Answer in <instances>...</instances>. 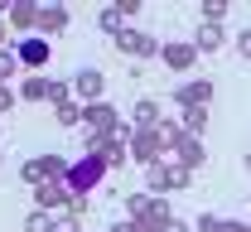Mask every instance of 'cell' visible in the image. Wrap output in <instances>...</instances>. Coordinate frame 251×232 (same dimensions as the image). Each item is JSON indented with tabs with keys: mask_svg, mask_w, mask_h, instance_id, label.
I'll use <instances>...</instances> for the list:
<instances>
[{
	"mask_svg": "<svg viewBox=\"0 0 251 232\" xmlns=\"http://www.w3.org/2000/svg\"><path fill=\"white\" fill-rule=\"evenodd\" d=\"M82 126L97 131V135H111L121 126V111H116L111 102H92V106H82Z\"/></svg>",
	"mask_w": 251,
	"mask_h": 232,
	"instance_id": "obj_7",
	"label": "cell"
},
{
	"mask_svg": "<svg viewBox=\"0 0 251 232\" xmlns=\"http://www.w3.org/2000/svg\"><path fill=\"white\" fill-rule=\"evenodd\" d=\"M68 20H73L68 5H39V25H34V34H44V39H49V34H63Z\"/></svg>",
	"mask_w": 251,
	"mask_h": 232,
	"instance_id": "obj_12",
	"label": "cell"
},
{
	"mask_svg": "<svg viewBox=\"0 0 251 232\" xmlns=\"http://www.w3.org/2000/svg\"><path fill=\"white\" fill-rule=\"evenodd\" d=\"M49 53H53V44H49L44 34H29V39H20V44H15V58H20L25 73H39V68L49 63Z\"/></svg>",
	"mask_w": 251,
	"mask_h": 232,
	"instance_id": "obj_6",
	"label": "cell"
},
{
	"mask_svg": "<svg viewBox=\"0 0 251 232\" xmlns=\"http://www.w3.org/2000/svg\"><path fill=\"white\" fill-rule=\"evenodd\" d=\"M20 73V58H15V49H0V82H10Z\"/></svg>",
	"mask_w": 251,
	"mask_h": 232,
	"instance_id": "obj_26",
	"label": "cell"
},
{
	"mask_svg": "<svg viewBox=\"0 0 251 232\" xmlns=\"http://www.w3.org/2000/svg\"><path fill=\"white\" fill-rule=\"evenodd\" d=\"M227 20V0H203V25H222Z\"/></svg>",
	"mask_w": 251,
	"mask_h": 232,
	"instance_id": "obj_25",
	"label": "cell"
},
{
	"mask_svg": "<svg viewBox=\"0 0 251 232\" xmlns=\"http://www.w3.org/2000/svg\"><path fill=\"white\" fill-rule=\"evenodd\" d=\"M5 25H10L15 34H25V39H29L34 25H39V5H34V0H15V10L5 15Z\"/></svg>",
	"mask_w": 251,
	"mask_h": 232,
	"instance_id": "obj_11",
	"label": "cell"
},
{
	"mask_svg": "<svg viewBox=\"0 0 251 232\" xmlns=\"http://www.w3.org/2000/svg\"><path fill=\"white\" fill-rule=\"evenodd\" d=\"M169 223H174V208H169V199H150V208H145V218H140V228L145 232H164L169 228Z\"/></svg>",
	"mask_w": 251,
	"mask_h": 232,
	"instance_id": "obj_14",
	"label": "cell"
},
{
	"mask_svg": "<svg viewBox=\"0 0 251 232\" xmlns=\"http://www.w3.org/2000/svg\"><path fill=\"white\" fill-rule=\"evenodd\" d=\"M150 199H155V194H145V189H140V194H126V218H130V223H140V218H145V208H150Z\"/></svg>",
	"mask_w": 251,
	"mask_h": 232,
	"instance_id": "obj_23",
	"label": "cell"
},
{
	"mask_svg": "<svg viewBox=\"0 0 251 232\" xmlns=\"http://www.w3.org/2000/svg\"><path fill=\"white\" fill-rule=\"evenodd\" d=\"M188 179H193V174H188V169H179V165H169V160H159V165L145 169V189H150V194H159V199H164L169 189H188Z\"/></svg>",
	"mask_w": 251,
	"mask_h": 232,
	"instance_id": "obj_3",
	"label": "cell"
},
{
	"mask_svg": "<svg viewBox=\"0 0 251 232\" xmlns=\"http://www.w3.org/2000/svg\"><path fill=\"white\" fill-rule=\"evenodd\" d=\"M68 199H73V194H68V184H58V179H49V184H34V208H44V213L63 208Z\"/></svg>",
	"mask_w": 251,
	"mask_h": 232,
	"instance_id": "obj_13",
	"label": "cell"
},
{
	"mask_svg": "<svg viewBox=\"0 0 251 232\" xmlns=\"http://www.w3.org/2000/svg\"><path fill=\"white\" fill-rule=\"evenodd\" d=\"M222 232H251V223H242V218H222Z\"/></svg>",
	"mask_w": 251,
	"mask_h": 232,
	"instance_id": "obj_30",
	"label": "cell"
},
{
	"mask_svg": "<svg viewBox=\"0 0 251 232\" xmlns=\"http://www.w3.org/2000/svg\"><path fill=\"white\" fill-rule=\"evenodd\" d=\"M49 82H53V77H44V73H29V77L15 87V97H20V102H49Z\"/></svg>",
	"mask_w": 251,
	"mask_h": 232,
	"instance_id": "obj_18",
	"label": "cell"
},
{
	"mask_svg": "<svg viewBox=\"0 0 251 232\" xmlns=\"http://www.w3.org/2000/svg\"><path fill=\"white\" fill-rule=\"evenodd\" d=\"M193 228H198V232H222V218H218V213H203Z\"/></svg>",
	"mask_w": 251,
	"mask_h": 232,
	"instance_id": "obj_27",
	"label": "cell"
},
{
	"mask_svg": "<svg viewBox=\"0 0 251 232\" xmlns=\"http://www.w3.org/2000/svg\"><path fill=\"white\" fill-rule=\"evenodd\" d=\"M159 58H164V68H169V73H193V63H198V49L179 39V44H164V49H159Z\"/></svg>",
	"mask_w": 251,
	"mask_h": 232,
	"instance_id": "obj_10",
	"label": "cell"
},
{
	"mask_svg": "<svg viewBox=\"0 0 251 232\" xmlns=\"http://www.w3.org/2000/svg\"><path fill=\"white\" fill-rule=\"evenodd\" d=\"M116 49H121V53H130V58H159V49H164V44H159L155 34L130 29V25H126V29L116 34Z\"/></svg>",
	"mask_w": 251,
	"mask_h": 232,
	"instance_id": "obj_5",
	"label": "cell"
},
{
	"mask_svg": "<svg viewBox=\"0 0 251 232\" xmlns=\"http://www.w3.org/2000/svg\"><path fill=\"white\" fill-rule=\"evenodd\" d=\"M101 179H106V165L97 160V155H82V160H73V169H68V194H77V199H87V194H97L101 189Z\"/></svg>",
	"mask_w": 251,
	"mask_h": 232,
	"instance_id": "obj_1",
	"label": "cell"
},
{
	"mask_svg": "<svg viewBox=\"0 0 251 232\" xmlns=\"http://www.w3.org/2000/svg\"><path fill=\"white\" fill-rule=\"evenodd\" d=\"M53 111H58V126H82V102H63Z\"/></svg>",
	"mask_w": 251,
	"mask_h": 232,
	"instance_id": "obj_24",
	"label": "cell"
},
{
	"mask_svg": "<svg viewBox=\"0 0 251 232\" xmlns=\"http://www.w3.org/2000/svg\"><path fill=\"white\" fill-rule=\"evenodd\" d=\"M73 102H82V106L106 102V77H101V68H77V73H73Z\"/></svg>",
	"mask_w": 251,
	"mask_h": 232,
	"instance_id": "obj_4",
	"label": "cell"
},
{
	"mask_svg": "<svg viewBox=\"0 0 251 232\" xmlns=\"http://www.w3.org/2000/svg\"><path fill=\"white\" fill-rule=\"evenodd\" d=\"M232 44H237V53H242V58H251V29H242Z\"/></svg>",
	"mask_w": 251,
	"mask_h": 232,
	"instance_id": "obj_28",
	"label": "cell"
},
{
	"mask_svg": "<svg viewBox=\"0 0 251 232\" xmlns=\"http://www.w3.org/2000/svg\"><path fill=\"white\" fill-rule=\"evenodd\" d=\"M68 169H73V160H63V155H53V150H49V155H39V160H25V165H20V179H25V184H49V179H68Z\"/></svg>",
	"mask_w": 251,
	"mask_h": 232,
	"instance_id": "obj_2",
	"label": "cell"
},
{
	"mask_svg": "<svg viewBox=\"0 0 251 232\" xmlns=\"http://www.w3.org/2000/svg\"><path fill=\"white\" fill-rule=\"evenodd\" d=\"M5 39H10V25H5V15H0V49H5Z\"/></svg>",
	"mask_w": 251,
	"mask_h": 232,
	"instance_id": "obj_33",
	"label": "cell"
},
{
	"mask_svg": "<svg viewBox=\"0 0 251 232\" xmlns=\"http://www.w3.org/2000/svg\"><path fill=\"white\" fill-rule=\"evenodd\" d=\"M15 102H20V97H15V92H10V87H5V82H0V116H5V111H10V106H15Z\"/></svg>",
	"mask_w": 251,
	"mask_h": 232,
	"instance_id": "obj_29",
	"label": "cell"
},
{
	"mask_svg": "<svg viewBox=\"0 0 251 232\" xmlns=\"http://www.w3.org/2000/svg\"><path fill=\"white\" fill-rule=\"evenodd\" d=\"M164 232H193V228H188V223H179V218H174V223H169V228H164Z\"/></svg>",
	"mask_w": 251,
	"mask_h": 232,
	"instance_id": "obj_32",
	"label": "cell"
},
{
	"mask_svg": "<svg viewBox=\"0 0 251 232\" xmlns=\"http://www.w3.org/2000/svg\"><path fill=\"white\" fill-rule=\"evenodd\" d=\"M188 44H193L198 53H218L222 44H227V34H222V25H198V29H193V39H188Z\"/></svg>",
	"mask_w": 251,
	"mask_h": 232,
	"instance_id": "obj_15",
	"label": "cell"
},
{
	"mask_svg": "<svg viewBox=\"0 0 251 232\" xmlns=\"http://www.w3.org/2000/svg\"><path fill=\"white\" fill-rule=\"evenodd\" d=\"M247 223H251V218H247Z\"/></svg>",
	"mask_w": 251,
	"mask_h": 232,
	"instance_id": "obj_34",
	"label": "cell"
},
{
	"mask_svg": "<svg viewBox=\"0 0 251 232\" xmlns=\"http://www.w3.org/2000/svg\"><path fill=\"white\" fill-rule=\"evenodd\" d=\"M97 29L116 39V34L126 29V10H121V5H101V10H97Z\"/></svg>",
	"mask_w": 251,
	"mask_h": 232,
	"instance_id": "obj_19",
	"label": "cell"
},
{
	"mask_svg": "<svg viewBox=\"0 0 251 232\" xmlns=\"http://www.w3.org/2000/svg\"><path fill=\"white\" fill-rule=\"evenodd\" d=\"M130 121H135V131H155L159 121H164V116H159V102L155 97H140L135 111H130Z\"/></svg>",
	"mask_w": 251,
	"mask_h": 232,
	"instance_id": "obj_17",
	"label": "cell"
},
{
	"mask_svg": "<svg viewBox=\"0 0 251 232\" xmlns=\"http://www.w3.org/2000/svg\"><path fill=\"white\" fill-rule=\"evenodd\" d=\"M174 155H179L174 165H179V169H188V174H193V169H203V165H208V150H203V140H188V135H184V145H179Z\"/></svg>",
	"mask_w": 251,
	"mask_h": 232,
	"instance_id": "obj_16",
	"label": "cell"
},
{
	"mask_svg": "<svg viewBox=\"0 0 251 232\" xmlns=\"http://www.w3.org/2000/svg\"><path fill=\"white\" fill-rule=\"evenodd\" d=\"M106 232H145V228H140V223H130V218H121V223H111Z\"/></svg>",
	"mask_w": 251,
	"mask_h": 232,
	"instance_id": "obj_31",
	"label": "cell"
},
{
	"mask_svg": "<svg viewBox=\"0 0 251 232\" xmlns=\"http://www.w3.org/2000/svg\"><path fill=\"white\" fill-rule=\"evenodd\" d=\"M159 155H164V145H159V135L155 131H135L130 135V160H135V165H159Z\"/></svg>",
	"mask_w": 251,
	"mask_h": 232,
	"instance_id": "obj_8",
	"label": "cell"
},
{
	"mask_svg": "<svg viewBox=\"0 0 251 232\" xmlns=\"http://www.w3.org/2000/svg\"><path fill=\"white\" fill-rule=\"evenodd\" d=\"M25 232H58V218L44 213V208H34L29 218H25Z\"/></svg>",
	"mask_w": 251,
	"mask_h": 232,
	"instance_id": "obj_22",
	"label": "cell"
},
{
	"mask_svg": "<svg viewBox=\"0 0 251 232\" xmlns=\"http://www.w3.org/2000/svg\"><path fill=\"white\" fill-rule=\"evenodd\" d=\"M203 131H208V106H184V135L198 140Z\"/></svg>",
	"mask_w": 251,
	"mask_h": 232,
	"instance_id": "obj_20",
	"label": "cell"
},
{
	"mask_svg": "<svg viewBox=\"0 0 251 232\" xmlns=\"http://www.w3.org/2000/svg\"><path fill=\"white\" fill-rule=\"evenodd\" d=\"M155 135H159V145H164V150H179V145H184V126H179V121H159Z\"/></svg>",
	"mask_w": 251,
	"mask_h": 232,
	"instance_id": "obj_21",
	"label": "cell"
},
{
	"mask_svg": "<svg viewBox=\"0 0 251 232\" xmlns=\"http://www.w3.org/2000/svg\"><path fill=\"white\" fill-rule=\"evenodd\" d=\"M174 102L179 106H208L213 102V77H188V82H179L174 87Z\"/></svg>",
	"mask_w": 251,
	"mask_h": 232,
	"instance_id": "obj_9",
	"label": "cell"
}]
</instances>
